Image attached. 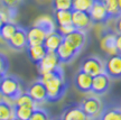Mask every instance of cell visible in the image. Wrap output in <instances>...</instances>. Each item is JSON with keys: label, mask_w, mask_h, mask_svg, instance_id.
Segmentation results:
<instances>
[{"label": "cell", "mask_w": 121, "mask_h": 120, "mask_svg": "<svg viewBox=\"0 0 121 120\" xmlns=\"http://www.w3.org/2000/svg\"><path fill=\"white\" fill-rule=\"evenodd\" d=\"M10 120H19V119H17V118L15 117V118H13V119H10Z\"/></svg>", "instance_id": "obj_41"}, {"label": "cell", "mask_w": 121, "mask_h": 120, "mask_svg": "<svg viewBox=\"0 0 121 120\" xmlns=\"http://www.w3.org/2000/svg\"><path fill=\"white\" fill-rule=\"evenodd\" d=\"M89 13L93 24H105L111 19L108 13V10L104 6L103 0H95Z\"/></svg>", "instance_id": "obj_6"}, {"label": "cell", "mask_w": 121, "mask_h": 120, "mask_svg": "<svg viewBox=\"0 0 121 120\" xmlns=\"http://www.w3.org/2000/svg\"><path fill=\"white\" fill-rule=\"evenodd\" d=\"M92 79H93V76L83 72L82 70H78V73L75 74V77H74L75 88L78 89V91L82 92V93H89V92H91Z\"/></svg>", "instance_id": "obj_16"}, {"label": "cell", "mask_w": 121, "mask_h": 120, "mask_svg": "<svg viewBox=\"0 0 121 120\" xmlns=\"http://www.w3.org/2000/svg\"><path fill=\"white\" fill-rule=\"evenodd\" d=\"M29 120H51V118H49L48 112L45 109L36 107L33 110V113H31Z\"/></svg>", "instance_id": "obj_31"}, {"label": "cell", "mask_w": 121, "mask_h": 120, "mask_svg": "<svg viewBox=\"0 0 121 120\" xmlns=\"http://www.w3.org/2000/svg\"><path fill=\"white\" fill-rule=\"evenodd\" d=\"M0 91L4 99L15 102V100L22 93V82L15 75L6 74L2 76V80L0 82Z\"/></svg>", "instance_id": "obj_2"}, {"label": "cell", "mask_w": 121, "mask_h": 120, "mask_svg": "<svg viewBox=\"0 0 121 120\" xmlns=\"http://www.w3.org/2000/svg\"><path fill=\"white\" fill-rule=\"evenodd\" d=\"M60 65H62V63L57 56L56 52L47 51L46 55L37 64V69H38L39 75H43V74H46V73H49L54 70H56Z\"/></svg>", "instance_id": "obj_3"}, {"label": "cell", "mask_w": 121, "mask_h": 120, "mask_svg": "<svg viewBox=\"0 0 121 120\" xmlns=\"http://www.w3.org/2000/svg\"><path fill=\"white\" fill-rule=\"evenodd\" d=\"M15 118V108L6 100L0 102V120H10Z\"/></svg>", "instance_id": "obj_23"}, {"label": "cell", "mask_w": 121, "mask_h": 120, "mask_svg": "<svg viewBox=\"0 0 121 120\" xmlns=\"http://www.w3.org/2000/svg\"><path fill=\"white\" fill-rule=\"evenodd\" d=\"M95 0H73L72 10H81V11H90Z\"/></svg>", "instance_id": "obj_28"}, {"label": "cell", "mask_w": 121, "mask_h": 120, "mask_svg": "<svg viewBox=\"0 0 121 120\" xmlns=\"http://www.w3.org/2000/svg\"><path fill=\"white\" fill-rule=\"evenodd\" d=\"M63 40H64V36L60 34L57 30H54L52 33L47 34L45 42H44V46L46 47L47 51L56 52V49L58 48V46L62 44Z\"/></svg>", "instance_id": "obj_18"}, {"label": "cell", "mask_w": 121, "mask_h": 120, "mask_svg": "<svg viewBox=\"0 0 121 120\" xmlns=\"http://www.w3.org/2000/svg\"><path fill=\"white\" fill-rule=\"evenodd\" d=\"M56 120H62V119H56Z\"/></svg>", "instance_id": "obj_42"}, {"label": "cell", "mask_w": 121, "mask_h": 120, "mask_svg": "<svg viewBox=\"0 0 121 120\" xmlns=\"http://www.w3.org/2000/svg\"><path fill=\"white\" fill-rule=\"evenodd\" d=\"M100 120H121L120 109H109L101 113Z\"/></svg>", "instance_id": "obj_29"}, {"label": "cell", "mask_w": 121, "mask_h": 120, "mask_svg": "<svg viewBox=\"0 0 121 120\" xmlns=\"http://www.w3.org/2000/svg\"><path fill=\"white\" fill-rule=\"evenodd\" d=\"M116 36L117 34L108 31L103 34L100 40V47L103 52H105L109 55H113L117 54V45H116Z\"/></svg>", "instance_id": "obj_17"}, {"label": "cell", "mask_w": 121, "mask_h": 120, "mask_svg": "<svg viewBox=\"0 0 121 120\" xmlns=\"http://www.w3.org/2000/svg\"><path fill=\"white\" fill-rule=\"evenodd\" d=\"M64 40H66L69 45H72L80 53L86 43V33L83 30L75 29L69 35L64 36Z\"/></svg>", "instance_id": "obj_14"}, {"label": "cell", "mask_w": 121, "mask_h": 120, "mask_svg": "<svg viewBox=\"0 0 121 120\" xmlns=\"http://www.w3.org/2000/svg\"><path fill=\"white\" fill-rule=\"evenodd\" d=\"M54 10H72L73 0H53Z\"/></svg>", "instance_id": "obj_30"}, {"label": "cell", "mask_w": 121, "mask_h": 120, "mask_svg": "<svg viewBox=\"0 0 121 120\" xmlns=\"http://www.w3.org/2000/svg\"><path fill=\"white\" fill-rule=\"evenodd\" d=\"M2 25H4V22H2V19L0 18V30H1V27H2Z\"/></svg>", "instance_id": "obj_38"}, {"label": "cell", "mask_w": 121, "mask_h": 120, "mask_svg": "<svg viewBox=\"0 0 121 120\" xmlns=\"http://www.w3.org/2000/svg\"><path fill=\"white\" fill-rule=\"evenodd\" d=\"M39 80L46 86V91H47L46 102H58L64 98V95L67 92L69 83L65 80L64 70L62 65L52 72L39 75Z\"/></svg>", "instance_id": "obj_1"}, {"label": "cell", "mask_w": 121, "mask_h": 120, "mask_svg": "<svg viewBox=\"0 0 121 120\" xmlns=\"http://www.w3.org/2000/svg\"><path fill=\"white\" fill-rule=\"evenodd\" d=\"M15 108V117L19 120H29L31 113H33V108L24 107V106H16L13 104Z\"/></svg>", "instance_id": "obj_26"}, {"label": "cell", "mask_w": 121, "mask_h": 120, "mask_svg": "<svg viewBox=\"0 0 121 120\" xmlns=\"http://www.w3.org/2000/svg\"><path fill=\"white\" fill-rule=\"evenodd\" d=\"M80 106L89 118H94V117L99 116L102 111V103L95 97H87V98L83 99Z\"/></svg>", "instance_id": "obj_8"}, {"label": "cell", "mask_w": 121, "mask_h": 120, "mask_svg": "<svg viewBox=\"0 0 121 120\" xmlns=\"http://www.w3.org/2000/svg\"><path fill=\"white\" fill-rule=\"evenodd\" d=\"M13 104H16V106H24V107H29V108H35L37 107V103L35 102L33 98L30 97L27 92H22V94L19 95L16 100H15V103Z\"/></svg>", "instance_id": "obj_25"}, {"label": "cell", "mask_w": 121, "mask_h": 120, "mask_svg": "<svg viewBox=\"0 0 121 120\" xmlns=\"http://www.w3.org/2000/svg\"><path fill=\"white\" fill-rule=\"evenodd\" d=\"M55 22L57 26H65L72 24V10H55Z\"/></svg>", "instance_id": "obj_21"}, {"label": "cell", "mask_w": 121, "mask_h": 120, "mask_svg": "<svg viewBox=\"0 0 121 120\" xmlns=\"http://www.w3.org/2000/svg\"><path fill=\"white\" fill-rule=\"evenodd\" d=\"M16 13H17L16 8H9V7L0 6V18L2 19L4 22H13V19L16 17Z\"/></svg>", "instance_id": "obj_27"}, {"label": "cell", "mask_w": 121, "mask_h": 120, "mask_svg": "<svg viewBox=\"0 0 121 120\" xmlns=\"http://www.w3.org/2000/svg\"><path fill=\"white\" fill-rule=\"evenodd\" d=\"M35 26H38L42 29H44L47 34L52 33L54 30H56V22H54V19L52 17H49L47 15L45 16H40L35 20Z\"/></svg>", "instance_id": "obj_20"}, {"label": "cell", "mask_w": 121, "mask_h": 120, "mask_svg": "<svg viewBox=\"0 0 121 120\" xmlns=\"http://www.w3.org/2000/svg\"><path fill=\"white\" fill-rule=\"evenodd\" d=\"M10 67V63H9L8 57L0 53V74L1 75H6L8 73V70Z\"/></svg>", "instance_id": "obj_32"}, {"label": "cell", "mask_w": 121, "mask_h": 120, "mask_svg": "<svg viewBox=\"0 0 121 120\" xmlns=\"http://www.w3.org/2000/svg\"><path fill=\"white\" fill-rule=\"evenodd\" d=\"M2 76H4V75H1V74H0V82H1V80H2Z\"/></svg>", "instance_id": "obj_40"}, {"label": "cell", "mask_w": 121, "mask_h": 120, "mask_svg": "<svg viewBox=\"0 0 121 120\" xmlns=\"http://www.w3.org/2000/svg\"><path fill=\"white\" fill-rule=\"evenodd\" d=\"M0 2H1V6L9 7V8H16L19 0H0Z\"/></svg>", "instance_id": "obj_34"}, {"label": "cell", "mask_w": 121, "mask_h": 120, "mask_svg": "<svg viewBox=\"0 0 121 120\" xmlns=\"http://www.w3.org/2000/svg\"><path fill=\"white\" fill-rule=\"evenodd\" d=\"M118 4H119V9H120V11H121V0H118Z\"/></svg>", "instance_id": "obj_39"}, {"label": "cell", "mask_w": 121, "mask_h": 120, "mask_svg": "<svg viewBox=\"0 0 121 120\" xmlns=\"http://www.w3.org/2000/svg\"><path fill=\"white\" fill-rule=\"evenodd\" d=\"M17 28L18 26L13 22H4V25L1 27V30H0V38L7 43L9 39L13 37V35L15 34V31L17 30Z\"/></svg>", "instance_id": "obj_22"}, {"label": "cell", "mask_w": 121, "mask_h": 120, "mask_svg": "<svg viewBox=\"0 0 121 120\" xmlns=\"http://www.w3.org/2000/svg\"><path fill=\"white\" fill-rule=\"evenodd\" d=\"M47 49L43 45H34V46H27V54L29 56L30 61L34 64H38L39 62L42 61L44 56L46 55Z\"/></svg>", "instance_id": "obj_19"}, {"label": "cell", "mask_w": 121, "mask_h": 120, "mask_svg": "<svg viewBox=\"0 0 121 120\" xmlns=\"http://www.w3.org/2000/svg\"><path fill=\"white\" fill-rule=\"evenodd\" d=\"M56 53L62 64H69L78 55V52L72 45H69L66 40L62 42V44L56 49Z\"/></svg>", "instance_id": "obj_13"}, {"label": "cell", "mask_w": 121, "mask_h": 120, "mask_svg": "<svg viewBox=\"0 0 121 120\" xmlns=\"http://www.w3.org/2000/svg\"><path fill=\"white\" fill-rule=\"evenodd\" d=\"M104 73L111 80L121 79V54L110 55L104 61Z\"/></svg>", "instance_id": "obj_4"}, {"label": "cell", "mask_w": 121, "mask_h": 120, "mask_svg": "<svg viewBox=\"0 0 121 120\" xmlns=\"http://www.w3.org/2000/svg\"><path fill=\"white\" fill-rule=\"evenodd\" d=\"M4 97L2 95V93H1V91H0V102H1V101H4Z\"/></svg>", "instance_id": "obj_37"}, {"label": "cell", "mask_w": 121, "mask_h": 120, "mask_svg": "<svg viewBox=\"0 0 121 120\" xmlns=\"http://www.w3.org/2000/svg\"><path fill=\"white\" fill-rule=\"evenodd\" d=\"M103 2L111 19H114V18L117 19L121 15L119 4H118V0H103Z\"/></svg>", "instance_id": "obj_24"}, {"label": "cell", "mask_w": 121, "mask_h": 120, "mask_svg": "<svg viewBox=\"0 0 121 120\" xmlns=\"http://www.w3.org/2000/svg\"><path fill=\"white\" fill-rule=\"evenodd\" d=\"M26 92L33 98L36 103H43L47 101V91L46 86L40 80H36L27 88Z\"/></svg>", "instance_id": "obj_7"}, {"label": "cell", "mask_w": 121, "mask_h": 120, "mask_svg": "<svg viewBox=\"0 0 121 120\" xmlns=\"http://www.w3.org/2000/svg\"><path fill=\"white\" fill-rule=\"evenodd\" d=\"M116 45H117L118 54H121V34H117L116 36Z\"/></svg>", "instance_id": "obj_35"}, {"label": "cell", "mask_w": 121, "mask_h": 120, "mask_svg": "<svg viewBox=\"0 0 121 120\" xmlns=\"http://www.w3.org/2000/svg\"><path fill=\"white\" fill-rule=\"evenodd\" d=\"M116 31L117 34H121V15L116 20Z\"/></svg>", "instance_id": "obj_36"}, {"label": "cell", "mask_w": 121, "mask_h": 120, "mask_svg": "<svg viewBox=\"0 0 121 120\" xmlns=\"http://www.w3.org/2000/svg\"><path fill=\"white\" fill-rule=\"evenodd\" d=\"M56 30L60 34L63 35V36H66V35H69V33H72L73 30H75V27H74L72 24H71V25H65V26H57Z\"/></svg>", "instance_id": "obj_33"}, {"label": "cell", "mask_w": 121, "mask_h": 120, "mask_svg": "<svg viewBox=\"0 0 121 120\" xmlns=\"http://www.w3.org/2000/svg\"><path fill=\"white\" fill-rule=\"evenodd\" d=\"M110 77L105 73H101L93 76L92 79V86H91V92L96 95H103L107 93L110 88Z\"/></svg>", "instance_id": "obj_10"}, {"label": "cell", "mask_w": 121, "mask_h": 120, "mask_svg": "<svg viewBox=\"0 0 121 120\" xmlns=\"http://www.w3.org/2000/svg\"><path fill=\"white\" fill-rule=\"evenodd\" d=\"M7 44L9 45V47H11L15 51H22V49L27 48V46H28L27 30L20 26H18L17 30L15 31L13 37L7 42Z\"/></svg>", "instance_id": "obj_11"}, {"label": "cell", "mask_w": 121, "mask_h": 120, "mask_svg": "<svg viewBox=\"0 0 121 120\" xmlns=\"http://www.w3.org/2000/svg\"><path fill=\"white\" fill-rule=\"evenodd\" d=\"M80 70L87 73L91 76H95L104 72V62H102L96 56H89L82 61Z\"/></svg>", "instance_id": "obj_5"}, {"label": "cell", "mask_w": 121, "mask_h": 120, "mask_svg": "<svg viewBox=\"0 0 121 120\" xmlns=\"http://www.w3.org/2000/svg\"><path fill=\"white\" fill-rule=\"evenodd\" d=\"M62 120H90L83 111L80 103H72L64 108L62 113Z\"/></svg>", "instance_id": "obj_12"}, {"label": "cell", "mask_w": 121, "mask_h": 120, "mask_svg": "<svg viewBox=\"0 0 121 120\" xmlns=\"http://www.w3.org/2000/svg\"><path fill=\"white\" fill-rule=\"evenodd\" d=\"M90 13L87 11H81V10H72V25L75 27V29L86 31L92 26Z\"/></svg>", "instance_id": "obj_9"}, {"label": "cell", "mask_w": 121, "mask_h": 120, "mask_svg": "<svg viewBox=\"0 0 121 120\" xmlns=\"http://www.w3.org/2000/svg\"><path fill=\"white\" fill-rule=\"evenodd\" d=\"M47 36V33L44 29H42L38 26L33 25L27 29V42L28 46L34 45H43L45 42V38Z\"/></svg>", "instance_id": "obj_15"}]
</instances>
